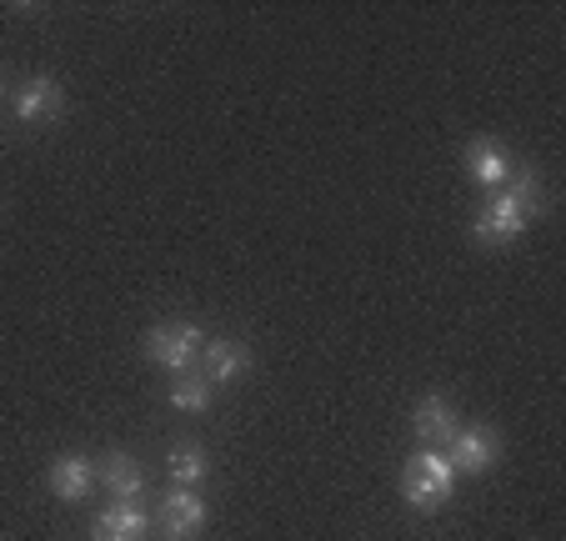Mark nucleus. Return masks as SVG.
<instances>
[{"instance_id":"f8f14e48","label":"nucleus","mask_w":566,"mask_h":541,"mask_svg":"<svg viewBox=\"0 0 566 541\" xmlns=\"http://www.w3.org/2000/svg\"><path fill=\"white\" fill-rule=\"evenodd\" d=\"M101 477H106V491L116 501H140V491H146V471H140V461L126 457V451H111V457L101 461Z\"/></svg>"},{"instance_id":"9d476101","label":"nucleus","mask_w":566,"mask_h":541,"mask_svg":"<svg viewBox=\"0 0 566 541\" xmlns=\"http://www.w3.org/2000/svg\"><path fill=\"white\" fill-rule=\"evenodd\" d=\"M467 166H471V180H476V186H486V191H502L506 180L516 176L512 156L502 150V141H486V136H476L467 146Z\"/></svg>"},{"instance_id":"423d86ee","label":"nucleus","mask_w":566,"mask_h":541,"mask_svg":"<svg viewBox=\"0 0 566 541\" xmlns=\"http://www.w3.org/2000/svg\"><path fill=\"white\" fill-rule=\"evenodd\" d=\"M11 111H15V121H25V126H41V121H61L65 91L51 81V75H35V81H25L21 91L11 96Z\"/></svg>"},{"instance_id":"20e7f679","label":"nucleus","mask_w":566,"mask_h":541,"mask_svg":"<svg viewBox=\"0 0 566 541\" xmlns=\"http://www.w3.org/2000/svg\"><path fill=\"white\" fill-rule=\"evenodd\" d=\"M496 457H502V441H496V431H486V426H461L447 446V461L457 477H481V471L496 467Z\"/></svg>"},{"instance_id":"9b49d317","label":"nucleus","mask_w":566,"mask_h":541,"mask_svg":"<svg viewBox=\"0 0 566 541\" xmlns=\"http://www.w3.org/2000/svg\"><path fill=\"white\" fill-rule=\"evenodd\" d=\"M91 481H96V471H91V461L86 457H55L51 461V471H45V487H51V497H61V501H81L91 491Z\"/></svg>"},{"instance_id":"2eb2a0df","label":"nucleus","mask_w":566,"mask_h":541,"mask_svg":"<svg viewBox=\"0 0 566 541\" xmlns=\"http://www.w3.org/2000/svg\"><path fill=\"white\" fill-rule=\"evenodd\" d=\"M0 101H6V81H0Z\"/></svg>"},{"instance_id":"4468645a","label":"nucleus","mask_w":566,"mask_h":541,"mask_svg":"<svg viewBox=\"0 0 566 541\" xmlns=\"http://www.w3.org/2000/svg\"><path fill=\"white\" fill-rule=\"evenodd\" d=\"M211 396H216V386L206 382L201 372H181V376H176V386H171V406H176V412H206V406H211Z\"/></svg>"},{"instance_id":"0eeeda50","label":"nucleus","mask_w":566,"mask_h":541,"mask_svg":"<svg viewBox=\"0 0 566 541\" xmlns=\"http://www.w3.org/2000/svg\"><path fill=\"white\" fill-rule=\"evenodd\" d=\"M251 372V351L241 346V341H231V336H211L201 346V376L211 386H231V382H241V376Z\"/></svg>"},{"instance_id":"f03ea898","label":"nucleus","mask_w":566,"mask_h":541,"mask_svg":"<svg viewBox=\"0 0 566 541\" xmlns=\"http://www.w3.org/2000/svg\"><path fill=\"white\" fill-rule=\"evenodd\" d=\"M451 491H457V471H451L447 451H417V457H407V471H401V497H407L417 511L447 507Z\"/></svg>"},{"instance_id":"6e6552de","label":"nucleus","mask_w":566,"mask_h":541,"mask_svg":"<svg viewBox=\"0 0 566 541\" xmlns=\"http://www.w3.org/2000/svg\"><path fill=\"white\" fill-rule=\"evenodd\" d=\"M411 431H417V441L427 446V451H447L451 436L461 431L457 406H451L447 396H427V402L417 406V416H411Z\"/></svg>"},{"instance_id":"39448f33","label":"nucleus","mask_w":566,"mask_h":541,"mask_svg":"<svg viewBox=\"0 0 566 541\" xmlns=\"http://www.w3.org/2000/svg\"><path fill=\"white\" fill-rule=\"evenodd\" d=\"M156 521H160V531H166V541H196L206 531V501L196 497V491L176 487L160 497Z\"/></svg>"},{"instance_id":"7ed1b4c3","label":"nucleus","mask_w":566,"mask_h":541,"mask_svg":"<svg viewBox=\"0 0 566 541\" xmlns=\"http://www.w3.org/2000/svg\"><path fill=\"white\" fill-rule=\"evenodd\" d=\"M201 346H206V331L196 321H160V326L146 331V356L156 361L160 372H196L201 361Z\"/></svg>"},{"instance_id":"1a4fd4ad","label":"nucleus","mask_w":566,"mask_h":541,"mask_svg":"<svg viewBox=\"0 0 566 541\" xmlns=\"http://www.w3.org/2000/svg\"><path fill=\"white\" fill-rule=\"evenodd\" d=\"M150 537V517L140 501H116V507H106L96 517V531H91V541H146Z\"/></svg>"},{"instance_id":"ddd939ff","label":"nucleus","mask_w":566,"mask_h":541,"mask_svg":"<svg viewBox=\"0 0 566 541\" xmlns=\"http://www.w3.org/2000/svg\"><path fill=\"white\" fill-rule=\"evenodd\" d=\"M166 471H171V481H176V487L196 491L206 477H211V457H206V446L181 441V446H171V457H166Z\"/></svg>"},{"instance_id":"f257e3e1","label":"nucleus","mask_w":566,"mask_h":541,"mask_svg":"<svg viewBox=\"0 0 566 541\" xmlns=\"http://www.w3.org/2000/svg\"><path fill=\"white\" fill-rule=\"evenodd\" d=\"M536 216H542V180H536V170H522V176L506 180L502 191H492V201L476 211L471 231H476L481 246H506V241H516Z\"/></svg>"}]
</instances>
